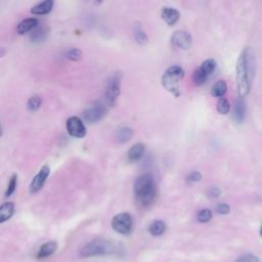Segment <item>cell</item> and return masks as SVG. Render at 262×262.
Wrapping results in <instances>:
<instances>
[{"mask_svg":"<svg viewBox=\"0 0 262 262\" xmlns=\"http://www.w3.org/2000/svg\"><path fill=\"white\" fill-rule=\"evenodd\" d=\"M256 71L255 52L252 47H245L239 53L235 68L236 88L239 97H246L252 88Z\"/></svg>","mask_w":262,"mask_h":262,"instance_id":"obj_1","label":"cell"},{"mask_svg":"<svg viewBox=\"0 0 262 262\" xmlns=\"http://www.w3.org/2000/svg\"><path fill=\"white\" fill-rule=\"evenodd\" d=\"M133 189L136 200L142 206H149L156 199L157 188L150 174L140 175L135 180Z\"/></svg>","mask_w":262,"mask_h":262,"instance_id":"obj_2","label":"cell"},{"mask_svg":"<svg viewBox=\"0 0 262 262\" xmlns=\"http://www.w3.org/2000/svg\"><path fill=\"white\" fill-rule=\"evenodd\" d=\"M185 72L181 66L173 64L169 67L162 75L161 82L163 87L175 97L180 96L179 83L184 78Z\"/></svg>","mask_w":262,"mask_h":262,"instance_id":"obj_3","label":"cell"},{"mask_svg":"<svg viewBox=\"0 0 262 262\" xmlns=\"http://www.w3.org/2000/svg\"><path fill=\"white\" fill-rule=\"evenodd\" d=\"M115 251L114 245L104 239H96L85 245L81 250V255L83 257L96 256V255H106Z\"/></svg>","mask_w":262,"mask_h":262,"instance_id":"obj_4","label":"cell"},{"mask_svg":"<svg viewBox=\"0 0 262 262\" xmlns=\"http://www.w3.org/2000/svg\"><path fill=\"white\" fill-rule=\"evenodd\" d=\"M121 74L116 73L106 82V86L104 89V99L106 104L110 106L115 105L118 100L121 92Z\"/></svg>","mask_w":262,"mask_h":262,"instance_id":"obj_5","label":"cell"},{"mask_svg":"<svg viewBox=\"0 0 262 262\" xmlns=\"http://www.w3.org/2000/svg\"><path fill=\"white\" fill-rule=\"evenodd\" d=\"M106 115V107L100 101H94L83 112V119L87 123L93 124L100 121Z\"/></svg>","mask_w":262,"mask_h":262,"instance_id":"obj_6","label":"cell"},{"mask_svg":"<svg viewBox=\"0 0 262 262\" xmlns=\"http://www.w3.org/2000/svg\"><path fill=\"white\" fill-rule=\"evenodd\" d=\"M133 226L132 216L129 213H120L112 219V227L115 231L121 234H128L131 232Z\"/></svg>","mask_w":262,"mask_h":262,"instance_id":"obj_7","label":"cell"},{"mask_svg":"<svg viewBox=\"0 0 262 262\" xmlns=\"http://www.w3.org/2000/svg\"><path fill=\"white\" fill-rule=\"evenodd\" d=\"M171 44L178 49L188 50L192 45L191 35L183 30H178L173 33L171 36Z\"/></svg>","mask_w":262,"mask_h":262,"instance_id":"obj_8","label":"cell"},{"mask_svg":"<svg viewBox=\"0 0 262 262\" xmlns=\"http://www.w3.org/2000/svg\"><path fill=\"white\" fill-rule=\"evenodd\" d=\"M68 133L75 138H83L86 135V128L83 121L76 116L70 117L66 123Z\"/></svg>","mask_w":262,"mask_h":262,"instance_id":"obj_9","label":"cell"},{"mask_svg":"<svg viewBox=\"0 0 262 262\" xmlns=\"http://www.w3.org/2000/svg\"><path fill=\"white\" fill-rule=\"evenodd\" d=\"M49 174H50V169H49V167H48V166H43V167L41 168V170L37 173V175H36V176L33 178V180L31 181L30 187H29L30 192L35 193V192L39 191V190L43 187V185H44L45 181L47 180Z\"/></svg>","mask_w":262,"mask_h":262,"instance_id":"obj_10","label":"cell"},{"mask_svg":"<svg viewBox=\"0 0 262 262\" xmlns=\"http://www.w3.org/2000/svg\"><path fill=\"white\" fill-rule=\"evenodd\" d=\"M161 17L169 27H173L179 20L180 12L174 7L165 6L161 10Z\"/></svg>","mask_w":262,"mask_h":262,"instance_id":"obj_11","label":"cell"},{"mask_svg":"<svg viewBox=\"0 0 262 262\" xmlns=\"http://www.w3.org/2000/svg\"><path fill=\"white\" fill-rule=\"evenodd\" d=\"M247 113V105L243 97H238L233 104V111H232V118L237 123L241 124L244 122L245 117Z\"/></svg>","mask_w":262,"mask_h":262,"instance_id":"obj_12","label":"cell"},{"mask_svg":"<svg viewBox=\"0 0 262 262\" xmlns=\"http://www.w3.org/2000/svg\"><path fill=\"white\" fill-rule=\"evenodd\" d=\"M38 25H39V21L36 17L25 18L21 21H19L18 25L16 26V33L18 35H24L26 33L33 31Z\"/></svg>","mask_w":262,"mask_h":262,"instance_id":"obj_13","label":"cell"},{"mask_svg":"<svg viewBox=\"0 0 262 262\" xmlns=\"http://www.w3.org/2000/svg\"><path fill=\"white\" fill-rule=\"evenodd\" d=\"M54 5V0H43L31 8V12L35 15L48 14Z\"/></svg>","mask_w":262,"mask_h":262,"instance_id":"obj_14","label":"cell"},{"mask_svg":"<svg viewBox=\"0 0 262 262\" xmlns=\"http://www.w3.org/2000/svg\"><path fill=\"white\" fill-rule=\"evenodd\" d=\"M48 33H49V30L47 27H40L38 25L33 31H31L30 39L34 43H41L46 40Z\"/></svg>","mask_w":262,"mask_h":262,"instance_id":"obj_15","label":"cell"},{"mask_svg":"<svg viewBox=\"0 0 262 262\" xmlns=\"http://www.w3.org/2000/svg\"><path fill=\"white\" fill-rule=\"evenodd\" d=\"M145 151V146L143 143H136L134 144L128 151V160L131 163L134 162H138L139 160H141V158L143 157Z\"/></svg>","mask_w":262,"mask_h":262,"instance_id":"obj_16","label":"cell"},{"mask_svg":"<svg viewBox=\"0 0 262 262\" xmlns=\"http://www.w3.org/2000/svg\"><path fill=\"white\" fill-rule=\"evenodd\" d=\"M56 249H57L56 242H54V241L48 242V243H46V244H44L40 247V249L38 250V253H37V257L39 259L49 257L56 251Z\"/></svg>","mask_w":262,"mask_h":262,"instance_id":"obj_17","label":"cell"},{"mask_svg":"<svg viewBox=\"0 0 262 262\" xmlns=\"http://www.w3.org/2000/svg\"><path fill=\"white\" fill-rule=\"evenodd\" d=\"M133 37L136 43L139 45H146L148 42V37L139 23L133 26Z\"/></svg>","mask_w":262,"mask_h":262,"instance_id":"obj_18","label":"cell"},{"mask_svg":"<svg viewBox=\"0 0 262 262\" xmlns=\"http://www.w3.org/2000/svg\"><path fill=\"white\" fill-rule=\"evenodd\" d=\"M14 213V205L10 202L4 203L0 207V223H3L11 218Z\"/></svg>","mask_w":262,"mask_h":262,"instance_id":"obj_19","label":"cell"},{"mask_svg":"<svg viewBox=\"0 0 262 262\" xmlns=\"http://www.w3.org/2000/svg\"><path fill=\"white\" fill-rule=\"evenodd\" d=\"M208 78H209V75L204 70H202L201 67L195 69L191 76V80L195 86L204 85L207 82Z\"/></svg>","mask_w":262,"mask_h":262,"instance_id":"obj_20","label":"cell"},{"mask_svg":"<svg viewBox=\"0 0 262 262\" xmlns=\"http://www.w3.org/2000/svg\"><path fill=\"white\" fill-rule=\"evenodd\" d=\"M226 91H227V84H226V82L224 80H218L213 85V87L211 89V94L214 97L220 98V97L224 96Z\"/></svg>","mask_w":262,"mask_h":262,"instance_id":"obj_21","label":"cell"},{"mask_svg":"<svg viewBox=\"0 0 262 262\" xmlns=\"http://www.w3.org/2000/svg\"><path fill=\"white\" fill-rule=\"evenodd\" d=\"M166 230V223L162 220H156L154 222L150 223V225L148 226V231L151 235L158 236V235H162Z\"/></svg>","mask_w":262,"mask_h":262,"instance_id":"obj_22","label":"cell"},{"mask_svg":"<svg viewBox=\"0 0 262 262\" xmlns=\"http://www.w3.org/2000/svg\"><path fill=\"white\" fill-rule=\"evenodd\" d=\"M116 137H117V140L121 143L127 142L132 137V130L129 127H121L117 130Z\"/></svg>","mask_w":262,"mask_h":262,"instance_id":"obj_23","label":"cell"},{"mask_svg":"<svg viewBox=\"0 0 262 262\" xmlns=\"http://www.w3.org/2000/svg\"><path fill=\"white\" fill-rule=\"evenodd\" d=\"M216 108H217V112L220 115H226L230 111V103L227 100V98L220 97V98H218V101H217V104H216Z\"/></svg>","mask_w":262,"mask_h":262,"instance_id":"obj_24","label":"cell"},{"mask_svg":"<svg viewBox=\"0 0 262 262\" xmlns=\"http://www.w3.org/2000/svg\"><path fill=\"white\" fill-rule=\"evenodd\" d=\"M82 51L78 48H70L66 51L64 53V57L69 60H72V61H78L82 58Z\"/></svg>","mask_w":262,"mask_h":262,"instance_id":"obj_25","label":"cell"},{"mask_svg":"<svg viewBox=\"0 0 262 262\" xmlns=\"http://www.w3.org/2000/svg\"><path fill=\"white\" fill-rule=\"evenodd\" d=\"M200 67L202 70H204L210 76L215 71V69L217 67V62L213 58H208V59L204 60Z\"/></svg>","mask_w":262,"mask_h":262,"instance_id":"obj_26","label":"cell"},{"mask_svg":"<svg viewBox=\"0 0 262 262\" xmlns=\"http://www.w3.org/2000/svg\"><path fill=\"white\" fill-rule=\"evenodd\" d=\"M41 103H42L41 97L38 96V95H34V96H32V97L29 98L27 105H28V108H29L30 111L35 112V111H37V110L41 106Z\"/></svg>","mask_w":262,"mask_h":262,"instance_id":"obj_27","label":"cell"},{"mask_svg":"<svg viewBox=\"0 0 262 262\" xmlns=\"http://www.w3.org/2000/svg\"><path fill=\"white\" fill-rule=\"evenodd\" d=\"M198 220L202 223H207L212 219V211L210 209H203L198 213Z\"/></svg>","mask_w":262,"mask_h":262,"instance_id":"obj_28","label":"cell"},{"mask_svg":"<svg viewBox=\"0 0 262 262\" xmlns=\"http://www.w3.org/2000/svg\"><path fill=\"white\" fill-rule=\"evenodd\" d=\"M16 185H17V176L14 174V175H12V177L9 180L7 189L5 191V196H10L14 192V190L16 188Z\"/></svg>","mask_w":262,"mask_h":262,"instance_id":"obj_29","label":"cell"},{"mask_svg":"<svg viewBox=\"0 0 262 262\" xmlns=\"http://www.w3.org/2000/svg\"><path fill=\"white\" fill-rule=\"evenodd\" d=\"M235 262H259V258L254 254H245L238 257Z\"/></svg>","mask_w":262,"mask_h":262,"instance_id":"obj_30","label":"cell"},{"mask_svg":"<svg viewBox=\"0 0 262 262\" xmlns=\"http://www.w3.org/2000/svg\"><path fill=\"white\" fill-rule=\"evenodd\" d=\"M216 212L221 215L228 214L230 212V207H229V205H227L225 203H220L216 206Z\"/></svg>","mask_w":262,"mask_h":262,"instance_id":"obj_31","label":"cell"},{"mask_svg":"<svg viewBox=\"0 0 262 262\" xmlns=\"http://www.w3.org/2000/svg\"><path fill=\"white\" fill-rule=\"evenodd\" d=\"M201 179H202V174L200 172H198V171H193L189 175H187L186 181L189 182V183H192V182H198Z\"/></svg>","mask_w":262,"mask_h":262,"instance_id":"obj_32","label":"cell"},{"mask_svg":"<svg viewBox=\"0 0 262 262\" xmlns=\"http://www.w3.org/2000/svg\"><path fill=\"white\" fill-rule=\"evenodd\" d=\"M208 194H209V196H211V198H218V196H220V194H221V189H220L219 187L213 186V187H211V188L209 189Z\"/></svg>","mask_w":262,"mask_h":262,"instance_id":"obj_33","label":"cell"},{"mask_svg":"<svg viewBox=\"0 0 262 262\" xmlns=\"http://www.w3.org/2000/svg\"><path fill=\"white\" fill-rule=\"evenodd\" d=\"M102 2V0H95V3L96 4H99V3H101Z\"/></svg>","mask_w":262,"mask_h":262,"instance_id":"obj_34","label":"cell"},{"mask_svg":"<svg viewBox=\"0 0 262 262\" xmlns=\"http://www.w3.org/2000/svg\"><path fill=\"white\" fill-rule=\"evenodd\" d=\"M260 235L262 236V224H261V226H260Z\"/></svg>","mask_w":262,"mask_h":262,"instance_id":"obj_35","label":"cell"}]
</instances>
